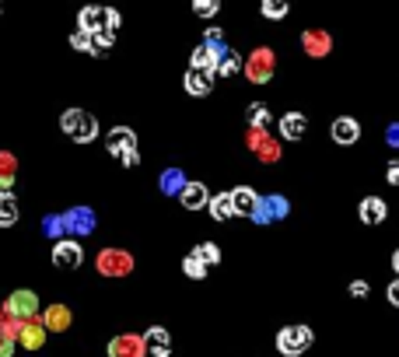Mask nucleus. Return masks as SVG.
<instances>
[{"label":"nucleus","mask_w":399,"mask_h":357,"mask_svg":"<svg viewBox=\"0 0 399 357\" xmlns=\"http://www.w3.org/2000/svg\"><path fill=\"white\" fill-rule=\"evenodd\" d=\"M312 343H316V333H312V326H305V322L284 326L277 333V351L284 357H301Z\"/></svg>","instance_id":"f257e3e1"},{"label":"nucleus","mask_w":399,"mask_h":357,"mask_svg":"<svg viewBox=\"0 0 399 357\" xmlns=\"http://www.w3.org/2000/svg\"><path fill=\"white\" fill-rule=\"evenodd\" d=\"M60 126H63V133H67L71 140H78V144H91V140L98 137V119L91 116V113H84V109H67V113L60 116Z\"/></svg>","instance_id":"f03ea898"},{"label":"nucleus","mask_w":399,"mask_h":357,"mask_svg":"<svg viewBox=\"0 0 399 357\" xmlns=\"http://www.w3.org/2000/svg\"><path fill=\"white\" fill-rule=\"evenodd\" d=\"M78 29L88 32V36L116 32V29H120V11H113V7H84L78 14Z\"/></svg>","instance_id":"7ed1b4c3"},{"label":"nucleus","mask_w":399,"mask_h":357,"mask_svg":"<svg viewBox=\"0 0 399 357\" xmlns=\"http://www.w3.org/2000/svg\"><path fill=\"white\" fill-rule=\"evenodd\" d=\"M109 155L113 158H120L126 168H137L140 165V155H137V133L130 130V126H116V130H109Z\"/></svg>","instance_id":"20e7f679"},{"label":"nucleus","mask_w":399,"mask_h":357,"mask_svg":"<svg viewBox=\"0 0 399 357\" xmlns=\"http://www.w3.org/2000/svg\"><path fill=\"white\" fill-rule=\"evenodd\" d=\"M7 316L11 319H21V322H28V319L39 316V298L32 294V291H14L11 298H7Z\"/></svg>","instance_id":"39448f33"},{"label":"nucleus","mask_w":399,"mask_h":357,"mask_svg":"<svg viewBox=\"0 0 399 357\" xmlns=\"http://www.w3.org/2000/svg\"><path fill=\"white\" fill-rule=\"evenodd\" d=\"M81 263H84L81 242L63 238V242H56V245H53V267H60V270H78Z\"/></svg>","instance_id":"423d86ee"},{"label":"nucleus","mask_w":399,"mask_h":357,"mask_svg":"<svg viewBox=\"0 0 399 357\" xmlns=\"http://www.w3.org/2000/svg\"><path fill=\"white\" fill-rule=\"evenodd\" d=\"M329 137H333V144H340V148H354L361 140V123L354 116H336L333 126H329Z\"/></svg>","instance_id":"0eeeda50"},{"label":"nucleus","mask_w":399,"mask_h":357,"mask_svg":"<svg viewBox=\"0 0 399 357\" xmlns=\"http://www.w3.org/2000/svg\"><path fill=\"white\" fill-rule=\"evenodd\" d=\"M221 53H224V46H207V42H200L197 49H193V60H190V67H193V71H203V74H214V78H217Z\"/></svg>","instance_id":"6e6552de"},{"label":"nucleus","mask_w":399,"mask_h":357,"mask_svg":"<svg viewBox=\"0 0 399 357\" xmlns=\"http://www.w3.org/2000/svg\"><path fill=\"white\" fill-rule=\"evenodd\" d=\"M130 267H133V259H130V252H123V249H105V252H98V270L109 274V277L130 274Z\"/></svg>","instance_id":"1a4fd4ad"},{"label":"nucleus","mask_w":399,"mask_h":357,"mask_svg":"<svg viewBox=\"0 0 399 357\" xmlns=\"http://www.w3.org/2000/svg\"><path fill=\"white\" fill-rule=\"evenodd\" d=\"M358 217H361V224L378 228V224L389 217V203H385L382 197H364L361 200V207H358Z\"/></svg>","instance_id":"9d476101"},{"label":"nucleus","mask_w":399,"mask_h":357,"mask_svg":"<svg viewBox=\"0 0 399 357\" xmlns=\"http://www.w3.org/2000/svg\"><path fill=\"white\" fill-rule=\"evenodd\" d=\"M228 193H232L235 217H252V214H256V207H259V193H256L252 186H235V190H228Z\"/></svg>","instance_id":"9b49d317"},{"label":"nucleus","mask_w":399,"mask_h":357,"mask_svg":"<svg viewBox=\"0 0 399 357\" xmlns=\"http://www.w3.org/2000/svg\"><path fill=\"white\" fill-rule=\"evenodd\" d=\"M109 357H144V336L123 333L109 343Z\"/></svg>","instance_id":"f8f14e48"},{"label":"nucleus","mask_w":399,"mask_h":357,"mask_svg":"<svg viewBox=\"0 0 399 357\" xmlns=\"http://www.w3.org/2000/svg\"><path fill=\"white\" fill-rule=\"evenodd\" d=\"M305 133H309V119H305V113H284V116H280V137H284V140L294 144V140H301Z\"/></svg>","instance_id":"ddd939ff"},{"label":"nucleus","mask_w":399,"mask_h":357,"mask_svg":"<svg viewBox=\"0 0 399 357\" xmlns=\"http://www.w3.org/2000/svg\"><path fill=\"white\" fill-rule=\"evenodd\" d=\"M284 214H287V203L280 197H259V207H256L252 221L256 224H270L274 217H284Z\"/></svg>","instance_id":"4468645a"},{"label":"nucleus","mask_w":399,"mask_h":357,"mask_svg":"<svg viewBox=\"0 0 399 357\" xmlns=\"http://www.w3.org/2000/svg\"><path fill=\"white\" fill-rule=\"evenodd\" d=\"M179 203H182L186 210H203V207L210 203V193H207L203 182H186L182 193H179Z\"/></svg>","instance_id":"2eb2a0df"},{"label":"nucleus","mask_w":399,"mask_h":357,"mask_svg":"<svg viewBox=\"0 0 399 357\" xmlns=\"http://www.w3.org/2000/svg\"><path fill=\"white\" fill-rule=\"evenodd\" d=\"M42 326H46V333H63L67 326H71V309L67 305H49L39 319Z\"/></svg>","instance_id":"dca6fc26"},{"label":"nucleus","mask_w":399,"mask_h":357,"mask_svg":"<svg viewBox=\"0 0 399 357\" xmlns=\"http://www.w3.org/2000/svg\"><path fill=\"white\" fill-rule=\"evenodd\" d=\"M18 343L28 347V351H39L42 343H46V326H42L39 319H28V322L21 326V333H18Z\"/></svg>","instance_id":"f3484780"},{"label":"nucleus","mask_w":399,"mask_h":357,"mask_svg":"<svg viewBox=\"0 0 399 357\" xmlns=\"http://www.w3.org/2000/svg\"><path fill=\"white\" fill-rule=\"evenodd\" d=\"M186 91L193 95V98H203V95H210L214 91V74H203V71H186Z\"/></svg>","instance_id":"a211bd4d"},{"label":"nucleus","mask_w":399,"mask_h":357,"mask_svg":"<svg viewBox=\"0 0 399 357\" xmlns=\"http://www.w3.org/2000/svg\"><path fill=\"white\" fill-rule=\"evenodd\" d=\"M207 210H210V217L214 221H232L235 217V207H232V193H214L210 197V203H207Z\"/></svg>","instance_id":"6ab92c4d"},{"label":"nucleus","mask_w":399,"mask_h":357,"mask_svg":"<svg viewBox=\"0 0 399 357\" xmlns=\"http://www.w3.org/2000/svg\"><path fill=\"white\" fill-rule=\"evenodd\" d=\"M14 175H18V161H14V155L0 151V193H7V190H11Z\"/></svg>","instance_id":"aec40b11"},{"label":"nucleus","mask_w":399,"mask_h":357,"mask_svg":"<svg viewBox=\"0 0 399 357\" xmlns=\"http://www.w3.org/2000/svg\"><path fill=\"white\" fill-rule=\"evenodd\" d=\"M242 71V56L235 49H224L221 53V63H217V78H232V74H239Z\"/></svg>","instance_id":"412c9836"},{"label":"nucleus","mask_w":399,"mask_h":357,"mask_svg":"<svg viewBox=\"0 0 399 357\" xmlns=\"http://www.w3.org/2000/svg\"><path fill=\"white\" fill-rule=\"evenodd\" d=\"M18 221V200L11 193H0V228H11Z\"/></svg>","instance_id":"4be33fe9"},{"label":"nucleus","mask_w":399,"mask_h":357,"mask_svg":"<svg viewBox=\"0 0 399 357\" xmlns=\"http://www.w3.org/2000/svg\"><path fill=\"white\" fill-rule=\"evenodd\" d=\"M144 343H147L151 351H168L172 336H168V329H165V326H151V329L144 333Z\"/></svg>","instance_id":"5701e85b"},{"label":"nucleus","mask_w":399,"mask_h":357,"mask_svg":"<svg viewBox=\"0 0 399 357\" xmlns=\"http://www.w3.org/2000/svg\"><path fill=\"white\" fill-rule=\"evenodd\" d=\"M63 221H71L67 228H74V232H81V235H88L95 224H91V210H71Z\"/></svg>","instance_id":"b1692460"},{"label":"nucleus","mask_w":399,"mask_h":357,"mask_svg":"<svg viewBox=\"0 0 399 357\" xmlns=\"http://www.w3.org/2000/svg\"><path fill=\"white\" fill-rule=\"evenodd\" d=\"M287 11H291V7H287V0H263V4H259V14H263V18H270V21H280Z\"/></svg>","instance_id":"393cba45"},{"label":"nucleus","mask_w":399,"mask_h":357,"mask_svg":"<svg viewBox=\"0 0 399 357\" xmlns=\"http://www.w3.org/2000/svg\"><path fill=\"white\" fill-rule=\"evenodd\" d=\"M193 252H197L207 267H217V263H221V249H217V242H200Z\"/></svg>","instance_id":"a878e982"},{"label":"nucleus","mask_w":399,"mask_h":357,"mask_svg":"<svg viewBox=\"0 0 399 357\" xmlns=\"http://www.w3.org/2000/svg\"><path fill=\"white\" fill-rule=\"evenodd\" d=\"M182 270H186V277H193V280H203V277H207V263L200 259L197 252H190V256L182 259Z\"/></svg>","instance_id":"bb28decb"},{"label":"nucleus","mask_w":399,"mask_h":357,"mask_svg":"<svg viewBox=\"0 0 399 357\" xmlns=\"http://www.w3.org/2000/svg\"><path fill=\"white\" fill-rule=\"evenodd\" d=\"M249 123H252V126H266V123H270V109H266L263 102H252V105H249Z\"/></svg>","instance_id":"cd10ccee"},{"label":"nucleus","mask_w":399,"mask_h":357,"mask_svg":"<svg viewBox=\"0 0 399 357\" xmlns=\"http://www.w3.org/2000/svg\"><path fill=\"white\" fill-rule=\"evenodd\" d=\"M161 186H165V193H182V186H186V182H182V172L172 168V172L161 179Z\"/></svg>","instance_id":"c85d7f7f"},{"label":"nucleus","mask_w":399,"mask_h":357,"mask_svg":"<svg viewBox=\"0 0 399 357\" xmlns=\"http://www.w3.org/2000/svg\"><path fill=\"white\" fill-rule=\"evenodd\" d=\"M193 11H197L200 18H214L221 11V0H193Z\"/></svg>","instance_id":"c756f323"},{"label":"nucleus","mask_w":399,"mask_h":357,"mask_svg":"<svg viewBox=\"0 0 399 357\" xmlns=\"http://www.w3.org/2000/svg\"><path fill=\"white\" fill-rule=\"evenodd\" d=\"M71 46L81 49V53H91V36H88V32H74V36H71Z\"/></svg>","instance_id":"7c9ffc66"},{"label":"nucleus","mask_w":399,"mask_h":357,"mask_svg":"<svg viewBox=\"0 0 399 357\" xmlns=\"http://www.w3.org/2000/svg\"><path fill=\"white\" fill-rule=\"evenodd\" d=\"M385 298H389V305H393V309H399V277L385 287Z\"/></svg>","instance_id":"2f4dec72"},{"label":"nucleus","mask_w":399,"mask_h":357,"mask_svg":"<svg viewBox=\"0 0 399 357\" xmlns=\"http://www.w3.org/2000/svg\"><path fill=\"white\" fill-rule=\"evenodd\" d=\"M385 179H389V186H399V161L385 165Z\"/></svg>","instance_id":"473e14b6"},{"label":"nucleus","mask_w":399,"mask_h":357,"mask_svg":"<svg viewBox=\"0 0 399 357\" xmlns=\"http://www.w3.org/2000/svg\"><path fill=\"white\" fill-rule=\"evenodd\" d=\"M203 42H207V46H224V42H221V29H207V32H203Z\"/></svg>","instance_id":"72a5a7b5"},{"label":"nucleus","mask_w":399,"mask_h":357,"mask_svg":"<svg viewBox=\"0 0 399 357\" xmlns=\"http://www.w3.org/2000/svg\"><path fill=\"white\" fill-rule=\"evenodd\" d=\"M368 291H371V287H368V280H354V284H351V294H354V298H364Z\"/></svg>","instance_id":"f704fd0d"},{"label":"nucleus","mask_w":399,"mask_h":357,"mask_svg":"<svg viewBox=\"0 0 399 357\" xmlns=\"http://www.w3.org/2000/svg\"><path fill=\"white\" fill-rule=\"evenodd\" d=\"M11 351H14V340L0 333V357H11Z\"/></svg>","instance_id":"c9c22d12"},{"label":"nucleus","mask_w":399,"mask_h":357,"mask_svg":"<svg viewBox=\"0 0 399 357\" xmlns=\"http://www.w3.org/2000/svg\"><path fill=\"white\" fill-rule=\"evenodd\" d=\"M144 357H175V354H172V351H147Z\"/></svg>","instance_id":"e433bc0d"},{"label":"nucleus","mask_w":399,"mask_h":357,"mask_svg":"<svg viewBox=\"0 0 399 357\" xmlns=\"http://www.w3.org/2000/svg\"><path fill=\"white\" fill-rule=\"evenodd\" d=\"M389 144H396V148H399V126H396V130H389Z\"/></svg>","instance_id":"4c0bfd02"},{"label":"nucleus","mask_w":399,"mask_h":357,"mask_svg":"<svg viewBox=\"0 0 399 357\" xmlns=\"http://www.w3.org/2000/svg\"><path fill=\"white\" fill-rule=\"evenodd\" d=\"M7 319H11V316H7V309H0V333H4V326H7Z\"/></svg>","instance_id":"58836bf2"},{"label":"nucleus","mask_w":399,"mask_h":357,"mask_svg":"<svg viewBox=\"0 0 399 357\" xmlns=\"http://www.w3.org/2000/svg\"><path fill=\"white\" fill-rule=\"evenodd\" d=\"M393 270H396V277H399V249L393 252Z\"/></svg>","instance_id":"ea45409f"}]
</instances>
